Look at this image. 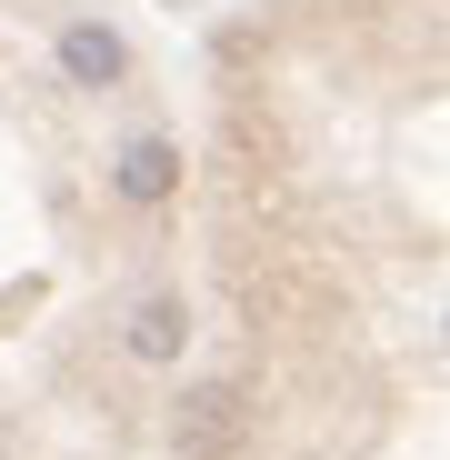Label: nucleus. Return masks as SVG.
<instances>
[{
    "mask_svg": "<svg viewBox=\"0 0 450 460\" xmlns=\"http://www.w3.org/2000/svg\"><path fill=\"white\" fill-rule=\"evenodd\" d=\"M251 430V391L241 380H200V391H181V460H231Z\"/></svg>",
    "mask_w": 450,
    "mask_h": 460,
    "instance_id": "nucleus-1",
    "label": "nucleus"
},
{
    "mask_svg": "<svg viewBox=\"0 0 450 460\" xmlns=\"http://www.w3.org/2000/svg\"><path fill=\"white\" fill-rule=\"evenodd\" d=\"M60 81L70 91H120L130 81V40L110 21H60Z\"/></svg>",
    "mask_w": 450,
    "mask_h": 460,
    "instance_id": "nucleus-2",
    "label": "nucleus"
},
{
    "mask_svg": "<svg viewBox=\"0 0 450 460\" xmlns=\"http://www.w3.org/2000/svg\"><path fill=\"white\" fill-rule=\"evenodd\" d=\"M110 181H120V200H130V210H161V200H181V140H161V130L120 140Z\"/></svg>",
    "mask_w": 450,
    "mask_h": 460,
    "instance_id": "nucleus-3",
    "label": "nucleus"
},
{
    "mask_svg": "<svg viewBox=\"0 0 450 460\" xmlns=\"http://www.w3.org/2000/svg\"><path fill=\"white\" fill-rule=\"evenodd\" d=\"M120 341H130V360H150V370L181 360V350H190V300H181V290H140L130 321H120Z\"/></svg>",
    "mask_w": 450,
    "mask_h": 460,
    "instance_id": "nucleus-4",
    "label": "nucleus"
}]
</instances>
